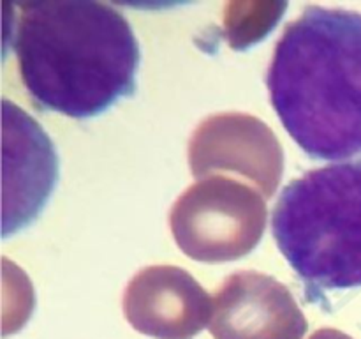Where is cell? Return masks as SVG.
<instances>
[{
	"instance_id": "3",
	"label": "cell",
	"mask_w": 361,
	"mask_h": 339,
	"mask_svg": "<svg viewBox=\"0 0 361 339\" xmlns=\"http://www.w3.org/2000/svg\"><path fill=\"white\" fill-rule=\"evenodd\" d=\"M271 233L307 295L361 286V159L291 180L275 203Z\"/></svg>"
},
{
	"instance_id": "4",
	"label": "cell",
	"mask_w": 361,
	"mask_h": 339,
	"mask_svg": "<svg viewBox=\"0 0 361 339\" xmlns=\"http://www.w3.org/2000/svg\"><path fill=\"white\" fill-rule=\"evenodd\" d=\"M4 237L41 212L55 186L59 162L39 124L4 99Z\"/></svg>"
},
{
	"instance_id": "7",
	"label": "cell",
	"mask_w": 361,
	"mask_h": 339,
	"mask_svg": "<svg viewBox=\"0 0 361 339\" xmlns=\"http://www.w3.org/2000/svg\"><path fill=\"white\" fill-rule=\"evenodd\" d=\"M310 339H349V338L344 334H338V332L335 331H321L317 332V334H314Z\"/></svg>"
},
{
	"instance_id": "5",
	"label": "cell",
	"mask_w": 361,
	"mask_h": 339,
	"mask_svg": "<svg viewBox=\"0 0 361 339\" xmlns=\"http://www.w3.org/2000/svg\"><path fill=\"white\" fill-rule=\"evenodd\" d=\"M215 339H302L307 320L286 286L242 272L228 279L212 304Z\"/></svg>"
},
{
	"instance_id": "6",
	"label": "cell",
	"mask_w": 361,
	"mask_h": 339,
	"mask_svg": "<svg viewBox=\"0 0 361 339\" xmlns=\"http://www.w3.org/2000/svg\"><path fill=\"white\" fill-rule=\"evenodd\" d=\"M194 279L173 268L171 290L168 282H157L162 295H126V316L136 331L159 339H190L210 323L212 300L192 286Z\"/></svg>"
},
{
	"instance_id": "1",
	"label": "cell",
	"mask_w": 361,
	"mask_h": 339,
	"mask_svg": "<svg viewBox=\"0 0 361 339\" xmlns=\"http://www.w3.org/2000/svg\"><path fill=\"white\" fill-rule=\"evenodd\" d=\"M14 52L37 108L92 119L134 95L141 49L120 11L94 0L20 2Z\"/></svg>"
},
{
	"instance_id": "2",
	"label": "cell",
	"mask_w": 361,
	"mask_h": 339,
	"mask_svg": "<svg viewBox=\"0 0 361 339\" xmlns=\"http://www.w3.org/2000/svg\"><path fill=\"white\" fill-rule=\"evenodd\" d=\"M289 136L312 159L361 154V13L309 6L286 27L267 74Z\"/></svg>"
}]
</instances>
